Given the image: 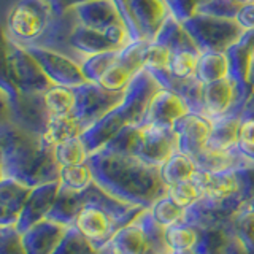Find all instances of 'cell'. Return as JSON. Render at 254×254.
<instances>
[{"label": "cell", "instance_id": "obj_31", "mask_svg": "<svg viewBox=\"0 0 254 254\" xmlns=\"http://www.w3.org/2000/svg\"><path fill=\"white\" fill-rule=\"evenodd\" d=\"M137 73H138L137 70L126 65V64L121 62L118 58V62L115 65H111L105 73L102 75L97 84H100L103 89H108V91H126V87L129 86L130 79Z\"/></svg>", "mask_w": 254, "mask_h": 254}, {"label": "cell", "instance_id": "obj_12", "mask_svg": "<svg viewBox=\"0 0 254 254\" xmlns=\"http://www.w3.org/2000/svg\"><path fill=\"white\" fill-rule=\"evenodd\" d=\"M30 190L32 188L16 180L0 181V227H16Z\"/></svg>", "mask_w": 254, "mask_h": 254}, {"label": "cell", "instance_id": "obj_8", "mask_svg": "<svg viewBox=\"0 0 254 254\" xmlns=\"http://www.w3.org/2000/svg\"><path fill=\"white\" fill-rule=\"evenodd\" d=\"M59 190H61L59 181L46 183V185L32 188L26 200V205H24V208L21 211L18 224H16V230L22 234L29 227L37 224V222L46 219L48 213L51 211L56 198L59 195Z\"/></svg>", "mask_w": 254, "mask_h": 254}, {"label": "cell", "instance_id": "obj_40", "mask_svg": "<svg viewBox=\"0 0 254 254\" xmlns=\"http://www.w3.org/2000/svg\"><path fill=\"white\" fill-rule=\"evenodd\" d=\"M222 254H250V253L242 245V242H238L235 237L227 234V243H226V248L222 251Z\"/></svg>", "mask_w": 254, "mask_h": 254}, {"label": "cell", "instance_id": "obj_46", "mask_svg": "<svg viewBox=\"0 0 254 254\" xmlns=\"http://www.w3.org/2000/svg\"><path fill=\"white\" fill-rule=\"evenodd\" d=\"M165 254H172V253H165Z\"/></svg>", "mask_w": 254, "mask_h": 254}, {"label": "cell", "instance_id": "obj_38", "mask_svg": "<svg viewBox=\"0 0 254 254\" xmlns=\"http://www.w3.org/2000/svg\"><path fill=\"white\" fill-rule=\"evenodd\" d=\"M164 3L169 8V13L173 18L183 22L195 13L198 0H164Z\"/></svg>", "mask_w": 254, "mask_h": 254}, {"label": "cell", "instance_id": "obj_22", "mask_svg": "<svg viewBox=\"0 0 254 254\" xmlns=\"http://www.w3.org/2000/svg\"><path fill=\"white\" fill-rule=\"evenodd\" d=\"M43 103L50 118L70 116L76 105V89L68 86L53 84L43 92Z\"/></svg>", "mask_w": 254, "mask_h": 254}, {"label": "cell", "instance_id": "obj_3", "mask_svg": "<svg viewBox=\"0 0 254 254\" xmlns=\"http://www.w3.org/2000/svg\"><path fill=\"white\" fill-rule=\"evenodd\" d=\"M103 148L113 153L133 156L148 165L161 167L175 151H178V141L173 129L143 124L124 127Z\"/></svg>", "mask_w": 254, "mask_h": 254}, {"label": "cell", "instance_id": "obj_4", "mask_svg": "<svg viewBox=\"0 0 254 254\" xmlns=\"http://www.w3.org/2000/svg\"><path fill=\"white\" fill-rule=\"evenodd\" d=\"M183 26L192 37L200 53H226L245 35V30L235 19L202 13H194L183 21Z\"/></svg>", "mask_w": 254, "mask_h": 254}, {"label": "cell", "instance_id": "obj_11", "mask_svg": "<svg viewBox=\"0 0 254 254\" xmlns=\"http://www.w3.org/2000/svg\"><path fill=\"white\" fill-rule=\"evenodd\" d=\"M68 226L43 219L21 234L26 254H53Z\"/></svg>", "mask_w": 254, "mask_h": 254}, {"label": "cell", "instance_id": "obj_24", "mask_svg": "<svg viewBox=\"0 0 254 254\" xmlns=\"http://www.w3.org/2000/svg\"><path fill=\"white\" fill-rule=\"evenodd\" d=\"M79 211V192L70 190L61 186L59 195L56 198L54 206L48 213L46 219L59 222L64 226H73Z\"/></svg>", "mask_w": 254, "mask_h": 254}, {"label": "cell", "instance_id": "obj_15", "mask_svg": "<svg viewBox=\"0 0 254 254\" xmlns=\"http://www.w3.org/2000/svg\"><path fill=\"white\" fill-rule=\"evenodd\" d=\"M254 51V30L245 32L240 42L230 46L226 51L229 59V76L237 83H250L248 75L253 62Z\"/></svg>", "mask_w": 254, "mask_h": 254}, {"label": "cell", "instance_id": "obj_30", "mask_svg": "<svg viewBox=\"0 0 254 254\" xmlns=\"http://www.w3.org/2000/svg\"><path fill=\"white\" fill-rule=\"evenodd\" d=\"M53 254H100L75 226H68Z\"/></svg>", "mask_w": 254, "mask_h": 254}, {"label": "cell", "instance_id": "obj_14", "mask_svg": "<svg viewBox=\"0 0 254 254\" xmlns=\"http://www.w3.org/2000/svg\"><path fill=\"white\" fill-rule=\"evenodd\" d=\"M127 2L141 30L143 38L146 42H153L165 18L170 14L164 0H127Z\"/></svg>", "mask_w": 254, "mask_h": 254}, {"label": "cell", "instance_id": "obj_42", "mask_svg": "<svg viewBox=\"0 0 254 254\" xmlns=\"http://www.w3.org/2000/svg\"><path fill=\"white\" fill-rule=\"evenodd\" d=\"M234 2H238V3H250V2H254V0H234Z\"/></svg>", "mask_w": 254, "mask_h": 254}, {"label": "cell", "instance_id": "obj_23", "mask_svg": "<svg viewBox=\"0 0 254 254\" xmlns=\"http://www.w3.org/2000/svg\"><path fill=\"white\" fill-rule=\"evenodd\" d=\"M229 76V59L226 53H200L195 78L203 84Z\"/></svg>", "mask_w": 254, "mask_h": 254}, {"label": "cell", "instance_id": "obj_28", "mask_svg": "<svg viewBox=\"0 0 254 254\" xmlns=\"http://www.w3.org/2000/svg\"><path fill=\"white\" fill-rule=\"evenodd\" d=\"M121 51V50H119ZM119 51H107L94 56H87L81 62V70L89 83H99V79L105 71L115 65L119 58Z\"/></svg>", "mask_w": 254, "mask_h": 254}, {"label": "cell", "instance_id": "obj_1", "mask_svg": "<svg viewBox=\"0 0 254 254\" xmlns=\"http://www.w3.org/2000/svg\"><path fill=\"white\" fill-rule=\"evenodd\" d=\"M87 165L95 185L126 203L146 210L167 194L159 167L148 165L133 156L102 148L89 156Z\"/></svg>", "mask_w": 254, "mask_h": 254}, {"label": "cell", "instance_id": "obj_18", "mask_svg": "<svg viewBox=\"0 0 254 254\" xmlns=\"http://www.w3.org/2000/svg\"><path fill=\"white\" fill-rule=\"evenodd\" d=\"M224 229L229 235L242 242L250 254H254V198L248 200L237 211Z\"/></svg>", "mask_w": 254, "mask_h": 254}, {"label": "cell", "instance_id": "obj_6", "mask_svg": "<svg viewBox=\"0 0 254 254\" xmlns=\"http://www.w3.org/2000/svg\"><path fill=\"white\" fill-rule=\"evenodd\" d=\"M161 89L162 86L157 79L146 68H141L126 87L123 102L115 108L118 116L126 126H140L146 116L151 100Z\"/></svg>", "mask_w": 254, "mask_h": 254}, {"label": "cell", "instance_id": "obj_36", "mask_svg": "<svg viewBox=\"0 0 254 254\" xmlns=\"http://www.w3.org/2000/svg\"><path fill=\"white\" fill-rule=\"evenodd\" d=\"M242 6L243 3L234 2V0H198L195 13L235 19V16L240 11Z\"/></svg>", "mask_w": 254, "mask_h": 254}, {"label": "cell", "instance_id": "obj_27", "mask_svg": "<svg viewBox=\"0 0 254 254\" xmlns=\"http://www.w3.org/2000/svg\"><path fill=\"white\" fill-rule=\"evenodd\" d=\"M59 183L62 188L75 190V192H81L86 188H89L94 180L89 165H70V167H61L59 170Z\"/></svg>", "mask_w": 254, "mask_h": 254}, {"label": "cell", "instance_id": "obj_35", "mask_svg": "<svg viewBox=\"0 0 254 254\" xmlns=\"http://www.w3.org/2000/svg\"><path fill=\"white\" fill-rule=\"evenodd\" d=\"M169 198L177 203L178 206H181L183 210L190 208L195 202L200 200V189L197 188V185L194 183V180H188V181H181L177 183V185H172L167 188V194Z\"/></svg>", "mask_w": 254, "mask_h": 254}, {"label": "cell", "instance_id": "obj_21", "mask_svg": "<svg viewBox=\"0 0 254 254\" xmlns=\"http://www.w3.org/2000/svg\"><path fill=\"white\" fill-rule=\"evenodd\" d=\"M198 232L200 230L197 227L190 226L186 221H181L173 226L165 227L164 242L172 254L190 253L194 251V246L198 240Z\"/></svg>", "mask_w": 254, "mask_h": 254}, {"label": "cell", "instance_id": "obj_5", "mask_svg": "<svg viewBox=\"0 0 254 254\" xmlns=\"http://www.w3.org/2000/svg\"><path fill=\"white\" fill-rule=\"evenodd\" d=\"M76 105L70 116L86 132L111 110H115L124 99L126 91H108L97 83H86L75 87ZM83 135V133H81Z\"/></svg>", "mask_w": 254, "mask_h": 254}, {"label": "cell", "instance_id": "obj_17", "mask_svg": "<svg viewBox=\"0 0 254 254\" xmlns=\"http://www.w3.org/2000/svg\"><path fill=\"white\" fill-rule=\"evenodd\" d=\"M154 42L165 45L172 53L198 51L197 45L194 43L192 37L189 35V32L185 29V26H183V22H180L177 18H173L172 14L165 18L161 30L157 32V35L154 38Z\"/></svg>", "mask_w": 254, "mask_h": 254}, {"label": "cell", "instance_id": "obj_10", "mask_svg": "<svg viewBox=\"0 0 254 254\" xmlns=\"http://www.w3.org/2000/svg\"><path fill=\"white\" fill-rule=\"evenodd\" d=\"M78 22L81 26L107 32L124 22L115 0H87L73 5ZM126 24V22H124Z\"/></svg>", "mask_w": 254, "mask_h": 254}, {"label": "cell", "instance_id": "obj_39", "mask_svg": "<svg viewBox=\"0 0 254 254\" xmlns=\"http://www.w3.org/2000/svg\"><path fill=\"white\" fill-rule=\"evenodd\" d=\"M235 21L245 32L254 30V2L245 3L240 8V11L237 13Z\"/></svg>", "mask_w": 254, "mask_h": 254}, {"label": "cell", "instance_id": "obj_41", "mask_svg": "<svg viewBox=\"0 0 254 254\" xmlns=\"http://www.w3.org/2000/svg\"><path fill=\"white\" fill-rule=\"evenodd\" d=\"M248 81H250V83H251V86L254 87V58H253V62H251V68H250Z\"/></svg>", "mask_w": 254, "mask_h": 254}, {"label": "cell", "instance_id": "obj_29", "mask_svg": "<svg viewBox=\"0 0 254 254\" xmlns=\"http://www.w3.org/2000/svg\"><path fill=\"white\" fill-rule=\"evenodd\" d=\"M198 240L194 246V254H222L227 243L224 227L198 229Z\"/></svg>", "mask_w": 254, "mask_h": 254}, {"label": "cell", "instance_id": "obj_45", "mask_svg": "<svg viewBox=\"0 0 254 254\" xmlns=\"http://www.w3.org/2000/svg\"><path fill=\"white\" fill-rule=\"evenodd\" d=\"M253 58H254V51H253Z\"/></svg>", "mask_w": 254, "mask_h": 254}, {"label": "cell", "instance_id": "obj_32", "mask_svg": "<svg viewBox=\"0 0 254 254\" xmlns=\"http://www.w3.org/2000/svg\"><path fill=\"white\" fill-rule=\"evenodd\" d=\"M149 211L153 214L154 221L157 224H161L164 229L177 224V222L185 221V213H186V210H183L181 206H178L167 195L156 200L154 205L149 208Z\"/></svg>", "mask_w": 254, "mask_h": 254}, {"label": "cell", "instance_id": "obj_13", "mask_svg": "<svg viewBox=\"0 0 254 254\" xmlns=\"http://www.w3.org/2000/svg\"><path fill=\"white\" fill-rule=\"evenodd\" d=\"M194 162L198 170L210 172V173H221L230 170H242L254 167V164L248 157H245L238 148L230 149H210L203 148L195 157Z\"/></svg>", "mask_w": 254, "mask_h": 254}, {"label": "cell", "instance_id": "obj_9", "mask_svg": "<svg viewBox=\"0 0 254 254\" xmlns=\"http://www.w3.org/2000/svg\"><path fill=\"white\" fill-rule=\"evenodd\" d=\"M188 113H190V110L183 97H180L177 92L162 87L151 100L146 116L140 126L153 124L157 127H165V129H173V124Z\"/></svg>", "mask_w": 254, "mask_h": 254}, {"label": "cell", "instance_id": "obj_16", "mask_svg": "<svg viewBox=\"0 0 254 254\" xmlns=\"http://www.w3.org/2000/svg\"><path fill=\"white\" fill-rule=\"evenodd\" d=\"M148 243V237L141 224L135 218L129 224L123 226L108 243L107 250L111 254H141Z\"/></svg>", "mask_w": 254, "mask_h": 254}, {"label": "cell", "instance_id": "obj_33", "mask_svg": "<svg viewBox=\"0 0 254 254\" xmlns=\"http://www.w3.org/2000/svg\"><path fill=\"white\" fill-rule=\"evenodd\" d=\"M172 51L165 45L159 42H149L145 50V61H143V68H146L151 75L161 73V71H169Z\"/></svg>", "mask_w": 254, "mask_h": 254}, {"label": "cell", "instance_id": "obj_25", "mask_svg": "<svg viewBox=\"0 0 254 254\" xmlns=\"http://www.w3.org/2000/svg\"><path fill=\"white\" fill-rule=\"evenodd\" d=\"M237 148L245 157H248L254 164V91L250 95L240 115Z\"/></svg>", "mask_w": 254, "mask_h": 254}, {"label": "cell", "instance_id": "obj_7", "mask_svg": "<svg viewBox=\"0 0 254 254\" xmlns=\"http://www.w3.org/2000/svg\"><path fill=\"white\" fill-rule=\"evenodd\" d=\"M173 132L177 133L180 153L194 159L206 146L211 133V121L202 115L188 113L173 124Z\"/></svg>", "mask_w": 254, "mask_h": 254}, {"label": "cell", "instance_id": "obj_26", "mask_svg": "<svg viewBox=\"0 0 254 254\" xmlns=\"http://www.w3.org/2000/svg\"><path fill=\"white\" fill-rule=\"evenodd\" d=\"M54 157L59 167L81 165L89 159V151H87L81 137H73L54 145Z\"/></svg>", "mask_w": 254, "mask_h": 254}, {"label": "cell", "instance_id": "obj_43", "mask_svg": "<svg viewBox=\"0 0 254 254\" xmlns=\"http://www.w3.org/2000/svg\"><path fill=\"white\" fill-rule=\"evenodd\" d=\"M0 181H3V172H2V159H0Z\"/></svg>", "mask_w": 254, "mask_h": 254}, {"label": "cell", "instance_id": "obj_19", "mask_svg": "<svg viewBox=\"0 0 254 254\" xmlns=\"http://www.w3.org/2000/svg\"><path fill=\"white\" fill-rule=\"evenodd\" d=\"M238 124H240V116H234V115H226L216 119H211V133L205 148L210 149L237 148Z\"/></svg>", "mask_w": 254, "mask_h": 254}, {"label": "cell", "instance_id": "obj_37", "mask_svg": "<svg viewBox=\"0 0 254 254\" xmlns=\"http://www.w3.org/2000/svg\"><path fill=\"white\" fill-rule=\"evenodd\" d=\"M0 254H26L21 234L11 227H0Z\"/></svg>", "mask_w": 254, "mask_h": 254}, {"label": "cell", "instance_id": "obj_2", "mask_svg": "<svg viewBox=\"0 0 254 254\" xmlns=\"http://www.w3.org/2000/svg\"><path fill=\"white\" fill-rule=\"evenodd\" d=\"M143 210L110 195L92 183L79 192V211L73 226L95 250L103 251L118 230L132 222Z\"/></svg>", "mask_w": 254, "mask_h": 254}, {"label": "cell", "instance_id": "obj_34", "mask_svg": "<svg viewBox=\"0 0 254 254\" xmlns=\"http://www.w3.org/2000/svg\"><path fill=\"white\" fill-rule=\"evenodd\" d=\"M198 51H178L172 54L169 71L177 79H188L195 76V68L198 62Z\"/></svg>", "mask_w": 254, "mask_h": 254}, {"label": "cell", "instance_id": "obj_20", "mask_svg": "<svg viewBox=\"0 0 254 254\" xmlns=\"http://www.w3.org/2000/svg\"><path fill=\"white\" fill-rule=\"evenodd\" d=\"M197 170L198 169L194 162V159L185 153H180V151H175V153L159 167L161 178L167 188L181 181L192 180Z\"/></svg>", "mask_w": 254, "mask_h": 254}, {"label": "cell", "instance_id": "obj_44", "mask_svg": "<svg viewBox=\"0 0 254 254\" xmlns=\"http://www.w3.org/2000/svg\"><path fill=\"white\" fill-rule=\"evenodd\" d=\"M100 254H111V253H110V251H108V250L105 248V250H103V251H100Z\"/></svg>", "mask_w": 254, "mask_h": 254}]
</instances>
